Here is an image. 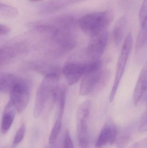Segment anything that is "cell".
<instances>
[{
    "mask_svg": "<svg viewBox=\"0 0 147 148\" xmlns=\"http://www.w3.org/2000/svg\"><path fill=\"white\" fill-rule=\"evenodd\" d=\"M59 79L58 73L45 75L36 93L33 110L35 117H39L42 114L49 102L57 99Z\"/></svg>",
    "mask_w": 147,
    "mask_h": 148,
    "instance_id": "1",
    "label": "cell"
},
{
    "mask_svg": "<svg viewBox=\"0 0 147 148\" xmlns=\"http://www.w3.org/2000/svg\"><path fill=\"white\" fill-rule=\"evenodd\" d=\"M114 18L113 12L106 10L82 16L79 20L78 23L84 32L93 38L106 30Z\"/></svg>",
    "mask_w": 147,
    "mask_h": 148,
    "instance_id": "2",
    "label": "cell"
},
{
    "mask_svg": "<svg viewBox=\"0 0 147 148\" xmlns=\"http://www.w3.org/2000/svg\"><path fill=\"white\" fill-rule=\"evenodd\" d=\"M100 60H94L88 63L68 62L65 64L62 72L68 84L73 85L77 82L84 75L91 70L102 68Z\"/></svg>",
    "mask_w": 147,
    "mask_h": 148,
    "instance_id": "3",
    "label": "cell"
},
{
    "mask_svg": "<svg viewBox=\"0 0 147 148\" xmlns=\"http://www.w3.org/2000/svg\"><path fill=\"white\" fill-rule=\"evenodd\" d=\"M91 102H84L79 107L77 113V130L80 148H90V140L88 120L90 113Z\"/></svg>",
    "mask_w": 147,
    "mask_h": 148,
    "instance_id": "4",
    "label": "cell"
},
{
    "mask_svg": "<svg viewBox=\"0 0 147 148\" xmlns=\"http://www.w3.org/2000/svg\"><path fill=\"white\" fill-rule=\"evenodd\" d=\"M133 42V34L132 33L130 32L128 34L124 40L117 61L114 84L110 96L109 101L110 102H113L116 95L118 87L122 78L126 66L128 61L129 58L132 51Z\"/></svg>",
    "mask_w": 147,
    "mask_h": 148,
    "instance_id": "5",
    "label": "cell"
},
{
    "mask_svg": "<svg viewBox=\"0 0 147 148\" xmlns=\"http://www.w3.org/2000/svg\"><path fill=\"white\" fill-rule=\"evenodd\" d=\"M80 86V95H87L98 88L104 87L108 82L110 73L101 68L89 71L83 76Z\"/></svg>",
    "mask_w": 147,
    "mask_h": 148,
    "instance_id": "6",
    "label": "cell"
},
{
    "mask_svg": "<svg viewBox=\"0 0 147 148\" xmlns=\"http://www.w3.org/2000/svg\"><path fill=\"white\" fill-rule=\"evenodd\" d=\"M10 103L20 113L26 108L30 96V88L26 82L22 79L15 85L9 94Z\"/></svg>",
    "mask_w": 147,
    "mask_h": 148,
    "instance_id": "7",
    "label": "cell"
},
{
    "mask_svg": "<svg viewBox=\"0 0 147 148\" xmlns=\"http://www.w3.org/2000/svg\"><path fill=\"white\" fill-rule=\"evenodd\" d=\"M108 34L106 30L95 37L91 38L87 48V53L92 60H100L108 44Z\"/></svg>",
    "mask_w": 147,
    "mask_h": 148,
    "instance_id": "8",
    "label": "cell"
},
{
    "mask_svg": "<svg viewBox=\"0 0 147 148\" xmlns=\"http://www.w3.org/2000/svg\"><path fill=\"white\" fill-rule=\"evenodd\" d=\"M57 100L58 103V112L56 121L53 127L49 136V143L50 145L54 144L58 139L62 127V120L65 103V94L64 91L63 90H60L58 94Z\"/></svg>",
    "mask_w": 147,
    "mask_h": 148,
    "instance_id": "9",
    "label": "cell"
},
{
    "mask_svg": "<svg viewBox=\"0 0 147 148\" xmlns=\"http://www.w3.org/2000/svg\"><path fill=\"white\" fill-rule=\"evenodd\" d=\"M117 135V129L114 124L106 123L103 127L96 143V148H105L112 145Z\"/></svg>",
    "mask_w": 147,
    "mask_h": 148,
    "instance_id": "10",
    "label": "cell"
},
{
    "mask_svg": "<svg viewBox=\"0 0 147 148\" xmlns=\"http://www.w3.org/2000/svg\"><path fill=\"white\" fill-rule=\"evenodd\" d=\"M147 91V61L140 74L133 94L134 103L137 104Z\"/></svg>",
    "mask_w": 147,
    "mask_h": 148,
    "instance_id": "11",
    "label": "cell"
},
{
    "mask_svg": "<svg viewBox=\"0 0 147 148\" xmlns=\"http://www.w3.org/2000/svg\"><path fill=\"white\" fill-rule=\"evenodd\" d=\"M16 112L17 111L14 106L8 102L4 108L2 117L1 131L2 134H6L10 129Z\"/></svg>",
    "mask_w": 147,
    "mask_h": 148,
    "instance_id": "12",
    "label": "cell"
},
{
    "mask_svg": "<svg viewBox=\"0 0 147 148\" xmlns=\"http://www.w3.org/2000/svg\"><path fill=\"white\" fill-rule=\"evenodd\" d=\"M20 78L14 75L3 73L0 75V91L4 94H9L15 85Z\"/></svg>",
    "mask_w": 147,
    "mask_h": 148,
    "instance_id": "13",
    "label": "cell"
},
{
    "mask_svg": "<svg viewBox=\"0 0 147 148\" xmlns=\"http://www.w3.org/2000/svg\"><path fill=\"white\" fill-rule=\"evenodd\" d=\"M127 18L122 17L115 24L113 31L114 41L117 45H119L123 39L127 25Z\"/></svg>",
    "mask_w": 147,
    "mask_h": 148,
    "instance_id": "14",
    "label": "cell"
},
{
    "mask_svg": "<svg viewBox=\"0 0 147 148\" xmlns=\"http://www.w3.org/2000/svg\"><path fill=\"white\" fill-rule=\"evenodd\" d=\"M83 0H51L44 6V11L51 12L62 8L69 4Z\"/></svg>",
    "mask_w": 147,
    "mask_h": 148,
    "instance_id": "15",
    "label": "cell"
},
{
    "mask_svg": "<svg viewBox=\"0 0 147 148\" xmlns=\"http://www.w3.org/2000/svg\"><path fill=\"white\" fill-rule=\"evenodd\" d=\"M0 14L2 16L7 18H11L16 16L18 11L16 8L4 3L0 4Z\"/></svg>",
    "mask_w": 147,
    "mask_h": 148,
    "instance_id": "16",
    "label": "cell"
},
{
    "mask_svg": "<svg viewBox=\"0 0 147 148\" xmlns=\"http://www.w3.org/2000/svg\"><path fill=\"white\" fill-rule=\"evenodd\" d=\"M139 20L142 27H145L147 22V0H144L139 12Z\"/></svg>",
    "mask_w": 147,
    "mask_h": 148,
    "instance_id": "17",
    "label": "cell"
},
{
    "mask_svg": "<svg viewBox=\"0 0 147 148\" xmlns=\"http://www.w3.org/2000/svg\"><path fill=\"white\" fill-rule=\"evenodd\" d=\"M26 127L25 124H22L17 130L13 140V145L15 146L18 145L23 140L26 132Z\"/></svg>",
    "mask_w": 147,
    "mask_h": 148,
    "instance_id": "18",
    "label": "cell"
},
{
    "mask_svg": "<svg viewBox=\"0 0 147 148\" xmlns=\"http://www.w3.org/2000/svg\"><path fill=\"white\" fill-rule=\"evenodd\" d=\"M64 148H74L73 142L72 140L69 130H66L64 140Z\"/></svg>",
    "mask_w": 147,
    "mask_h": 148,
    "instance_id": "19",
    "label": "cell"
},
{
    "mask_svg": "<svg viewBox=\"0 0 147 148\" xmlns=\"http://www.w3.org/2000/svg\"><path fill=\"white\" fill-rule=\"evenodd\" d=\"M139 129H140V131L141 132L147 131V110L143 114L142 117L140 126Z\"/></svg>",
    "mask_w": 147,
    "mask_h": 148,
    "instance_id": "20",
    "label": "cell"
},
{
    "mask_svg": "<svg viewBox=\"0 0 147 148\" xmlns=\"http://www.w3.org/2000/svg\"><path fill=\"white\" fill-rule=\"evenodd\" d=\"M10 31V29L8 27L3 24L0 25V34L1 36L5 35L8 34Z\"/></svg>",
    "mask_w": 147,
    "mask_h": 148,
    "instance_id": "21",
    "label": "cell"
},
{
    "mask_svg": "<svg viewBox=\"0 0 147 148\" xmlns=\"http://www.w3.org/2000/svg\"><path fill=\"white\" fill-rule=\"evenodd\" d=\"M29 1H31L32 2H35L38 1H40V0H29Z\"/></svg>",
    "mask_w": 147,
    "mask_h": 148,
    "instance_id": "22",
    "label": "cell"
},
{
    "mask_svg": "<svg viewBox=\"0 0 147 148\" xmlns=\"http://www.w3.org/2000/svg\"><path fill=\"white\" fill-rule=\"evenodd\" d=\"M50 148H57L56 147H51Z\"/></svg>",
    "mask_w": 147,
    "mask_h": 148,
    "instance_id": "23",
    "label": "cell"
}]
</instances>
